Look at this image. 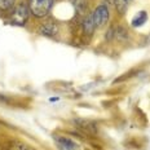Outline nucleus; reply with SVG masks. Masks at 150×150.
<instances>
[{
    "label": "nucleus",
    "instance_id": "11",
    "mask_svg": "<svg viewBox=\"0 0 150 150\" xmlns=\"http://www.w3.org/2000/svg\"><path fill=\"white\" fill-rule=\"evenodd\" d=\"M16 0H0V11H8L14 5Z\"/></svg>",
    "mask_w": 150,
    "mask_h": 150
},
{
    "label": "nucleus",
    "instance_id": "3",
    "mask_svg": "<svg viewBox=\"0 0 150 150\" xmlns=\"http://www.w3.org/2000/svg\"><path fill=\"white\" fill-rule=\"evenodd\" d=\"M92 14H93V20H95L96 27H102L108 23V21H109V8H108V5H105V4L98 5Z\"/></svg>",
    "mask_w": 150,
    "mask_h": 150
},
{
    "label": "nucleus",
    "instance_id": "13",
    "mask_svg": "<svg viewBox=\"0 0 150 150\" xmlns=\"http://www.w3.org/2000/svg\"><path fill=\"white\" fill-rule=\"evenodd\" d=\"M108 1H109V3H112V1H115V0H108Z\"/></svg>",
    "mask_w": 150,
    "mask_h": 150
},
{
    "label": "nucleus",
    "instance_id": "12",
    "mask_svg": "<svg viewBox=\"0 0 150 150\" xmlns=\"http://www.w3.org/2000/svg\"><path fill=\"white\" fill-rule=\"evenodd\" d=\"M0 104H9V100L7 98V96L0 95Z\"/></svg>",
    "mask_w": 150,
    "mask_h": 150
},
{
    "label": "nucleus",
    "instance_id": "1",
    "mask_svg": "<svg viewBox=\"0 0 150 150\" xmlns=\"http://www.w3.org/2000/svg\"><path fill=\"white\" fill-rule=\"evenodd\" d=\"M53 0H29V8L31 13L36 17H44L52 9Z\"/></svg>",
    "mask_w": 150,
    "mask_h": 150
},
{
    "label": "nucleus",
    "instance_id": "6",
    "mask_svg": "<svg viewBox=\"0 0 150 150\" xmlns=\"http://www.w3.org/2000/svg\"><path fill=\"white\" fill-rule=\"evenodd\" d=\"M96 29V25H95V20H93V14L91 13L86 17V20L83 21V31L86 35L91 36L93 33H95Z\"/></svg>",
    "mask_w": 150,
    "mask_h": 150
},
{
    "label": "nucleus",
    "instance_id": "7",
    "mask_svg": "<svg viewBox=\"0 0 150 150\" xmlns=\"http://www.w3.org/2000/svg\"><path fill=\"white\" fill-rule=\"evenodd\" d=\"M39 33L45 36H54L58 33V27L52 22H47L39 27Z\"/></svg>",
    "mask_w": 150,
    "mask_h": 150
},
{
    "label": "nucleus",
    "instance_id": "5",
    "mask_svg": "<svg viewBox=\"0 0 150 150\" xmlns=\"http://www.w3.org/2000/svg\"><path fill=\"white\" fill-rule=\"evenodd\" d=\"M74 123L78 124V128L79 129L84 131L87 133H96L97 132V126H96L93 122L91 120H83V119H76L74 120Z\"/></svg>",
    "mask_w": 150,
    "mask_h": 150
},
{
    "label": "nucleus",
    "instance_id": "9",
    "mask_svg": "<svg viewBox=\"0 0 150 150\" xmlns=\"http://www.w3.org/2000/svg\"><path fill=\"white\" fill-rule=\"evenodd\" d=\"M132 0H115V7H117V11L119 12L120 14H123L124 12L127 11L128 5Z\"/></svg>",
    "mask_w": 150,
    "mask_h": 150
},
{
    "label": "nucleus",
    "instance_id": "2",
    "mask_svg": "<svg viewBox=\"0 0 150 150\" xmlns=\"http://www.w3.org/2000/svg\"><path fill=\"white\" fill-rule=\"evenodd\" d=\"M30 12H31L30 8L27 7L26 4H23V3L16 5L13 12H12V16H11L12 25H20V26L25 25V22H26L27 18H29Z\"/></svg>",
    "mask_w": 150,
    "mask_h": 150
},
{
    "label": "nucleus",
    "instance_id": "4",
    "mask_svg": "<svg viewBox=\"0 0 150 150\" xmlns=\"http://www.w3.org/2000/svg\"><path fill=\"white\" fill-rule=\"evenodd\" d=\"M56 142L58 144V146L62 150H76L78 145L75 144L73 140H70L69 137H64V136H54Z\"/></svg>",
    "mask_w": 150,
    "mask_h": 150
},
{
    "label": "nucleus",
    "instance_id": "10",
    "mask_svg": "<svg viewBox=\"0 0 150 150\" xmlns=\"http://www.w3.org/2000/svg\"><path fill=\"white\" fill-rule=\"evenodd\" d=\"M9 150H35V149H33L31 146L26 145V144H23V142L13 141L11 144V146H9Z\"/></svg>",
    "mask_w": 150,
    "mask_h": 150
},
{
    "label": "nucleus",
    "instance_id": "8",
    "mask_svg": "<svg viewBox=\"0 0 150 150\" xmlns=\"http://www.w3.org/2000/svg\"><path fill=\"white\" fill-rule=\"evenodd\" d=\"M146 20H148V13L141 11L132 18V22L131 23H132L133 27H140V26H142V25L146 22Z\"/></svg>",
    "mask_w": 150,
    "mask_h": 150
}]
</instances>
